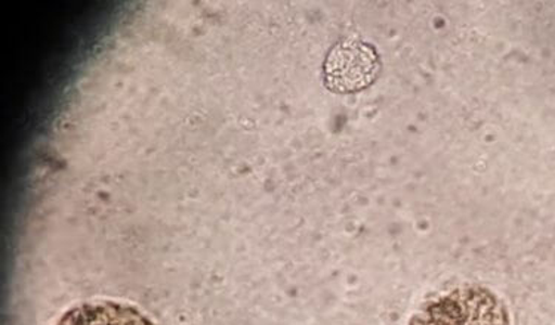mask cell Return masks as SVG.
<instances>
[{"mask_svg": "<svg viewBox=\"0 0 555 325\" xmlns=\"http://www.w3.org/2000/svg\"><path fill=\"white\" fill-rule=\"evenodd\" d=\"M413 325H508L496 296L485 288L452 291L425 308Z\"/></svg>", "mask_w": 555, "mask_h": 325, "instance_id": "6da1fadb", "label": "cell"}, {"mask_svg": "<svg viewBox=\"0 0 555 325\" xmlns=\"http://www.w3.org/2000/svg\"><path fill=\"white\" fill-rule=\"evenodd\" d=\"M380 61L376 49L350 39L331 49L325 61L326 87L335 92H358L378 76Z\"/></svg>", "mask_w": 555, "mask_h": 325, "instance_id": "7a4b0ae2", "label": "cell"}, {"mask_svg": "<svg viewBox=\"0 0 555 325\" xmlns=\"http://www.w3.org/2000/svg\"><path fill=\"white\" fill-rule=\"evenodd\" d=\"M54 325H156L132 304L94 300L68 309Z\"/></svg>", "mask_w": 555, "mask_h": 325, "instance_id": "3957f363", "label": "cell"}]
</instances>
